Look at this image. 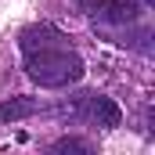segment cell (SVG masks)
Returning <instances> with one entry per match:
<instances>
[{
	"mask_svg": "<svg viewBox=\"0 0 155 155\" xmlns=\"http://www.w3.org/2000/svg\"><path fill=\"white\" fill-rule=\"evenodd\" d=\"M22 58H25V72L36 79L40 87H69L76 83L87 69H83V58L69 47V40L61 36L54 25H33L22 33Z\"/></svg>",
	"mask_w": 155,
	"mask_h": 155,
	"instance_id": "6da1fadb",
	"label": "cell"
},
{
	"mask_svg": "<svg viewBox=\"0 0 155 155\" xmlns=\"http://www.w3.org/2000/svg\"><path fill=\"white\" fill-rule=\"evenodd\" d=\"M58 112L65 119H72V123H90V126H105V130L108 126H119V119H123L116 101L105 97V94H94V90H83L76 97H69Z\"/></svg>",
	"mask_w": 155,
	"mask_h": 155,
	"instance_id": "7a4b0ae2",
	"label": "cell"
},
{
	"mask_svg": "<svg viewBox=\"0 0 155 155\" xmlns=\"http://www.w3.org/2000/svg\"><path fill=\"white\" fill-rule=\"evenodd\" d=\"M54 152H94V144L83 137H61V141H54Z\"/></svg>",
	"mask_w": 155,
	"mask_h": 155,
	"instance_id": "5b68a950",
	"label": "cell"
},
{
	"mask_svg": "<svg viewBox=\"0 0 155 155\" xmlns=\"http://www.w3.org/2000/svg\"><path fill=\"white\" fill-rule=\"evenodd\" d=\"M141 7L144 4H137V0H97L90 7V15L101 29H123V25H134L141 18Z\"/></svg>",
	"mask_w": 155,
	"mask_h": 155,
	"instance_id": "3957f363",
	"label": "cell"
},
{
	"mask_svg": "<svg viewBox=\"0 0 155 155\" xmlns=\"http://www.w3.org/2000/svg\"><path fill=\"white\" fill-rule=\"evenodd\" d=\"M76 4H83V7H94V4H97V0H76Z\"/></svg>",
	"mask_w": 155,
	"mask_h": 155,
	"instance_id": "8992f818",
	"label": "cell"
},
{
	"mask_svg": "<svg viewBox=\"0 0 155 155\" xmlns=\"http://www.w3.org/2000/svg\"><path fill=\"white\" fill-rule=\"evenodd\" d=\"M40 112V101L33 97H11V101H0V119L15 123V119H25V116H36Z\"/></svg>",
	"mask_w": 155,
	"mask_h": 155,
	"instance_id": "277c9868",
	"label": "cell"
}]
</instances>
